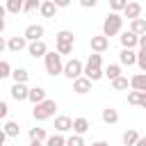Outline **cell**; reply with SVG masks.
I'll return each mask as SVG.
<instances>
[{
  "label": "cell",
  "mask_w": 146,
  "mask_h": 146,
  "mask_svg": "<svg viewBox=\"0 0 146 146\" xmlns=\"http://www.w3.org/2000/svg\"><path fill=\"white\" fill-rule=\"evenodd\" d=\"M73 32H68V30H59L57 34H55V43H59V46H73Z\"/></svg>",
  "instance_id": "9a60e30c"
},
{
  "label": "cell",
  "mask_w": 146,
  "mask_h": 146,
  "mask_svg": "<svg viewBox=\"0 0 146 146\" xmlns=\"http://www.w3.org/2000/svg\"><path fill=\"white\" fill-rule=\"evenodd\" d=\"M119 39H121L123 50H132L135 46H139V36H137L135 32H130V30H128V32H121V36H119Z\"/></svg>",
  "instance_id": "8992f818"
},
{
  "label": "cell",
  "mask_w": 146,
  "mask_h": 146,
  "mask_svg": "<svg viewBox=\"0 0 146 146\" xmlns=\"http://www.w3.org/2000/svg\"><path fill=\"white\" fill-rule=\"evenodd\" d=\"M7 48H9L11 52H21V50L27 48V41H25V36H11V39L7 41Z\"/></svg>",
  "instance_id": "4fadbf2b"
},
{
  "label": "cell",
  "mask_w": 146,
  "mask_h": 146,
  "mask_svg": "<svg viewBox=\"0 0 146 146\" xmlns=\"http://www.w3.org/2000/svg\"><path fill=\"white\" fill-rule=\"evenodd\" d=\"M121 139H123L125 146H137V141H139V132H137V130H125Z\"/></svg>",
  "instance_id": "d4e9b609"
},
{
  "label": "cell",
  "mask_w": 146,
  "mask_h": 146,
  "mask_svg": "<svg viewBox=\"0 0 146 146\" xmlns=\"http://www.w3.org/2000/svg\"><path fill=\"white\" fill-rule=\"evenodd\" d=\"M123 16L130 18V21H137V18L141 16V5H139V2H128L125 9H123Z\"/></svg>",
  "instance_id": "30bf717a"
},
{
  "label": "cell",
  "mask_w": 146,
  "mask_h": 146,
  "mask_svg": "<svg viewBox=\"0 0 146 146\" xmlns=\"http://www.w3.org/2000/svg\"><path fill=\"white\" fill-rule=\"evenodd\" d=\"M55 112H57V103H55V100H50V98H46L43 103L34 105V110H32V116H34L36 121H46V119L55 116Z\"/></svg>",
  "instance_id": "3957f363"
},
{
  "label": "cell",
  "mask_w": 146,
  "mask_h": 146,
  "mask_svg": "<svg viewBox=\"0 0 146 146\" xmlns=\"http://www.w3.org/2000/svg\"><path fill=\"white\" fill-rule=\"evenodd\" d=\"M121 25H123V16L121 14H107L105 21H103V36H114L121 32Z\"/></svg>",
  "instance_id": "6da1fadb"
},
{
  "label": "cell",
  "mask_w": 146,
  "mask_h": 146,
  "mask_svg": "<svg viewBox=\"0 0 146 146\" xmlns=\"http://www.w3.org/2000/svg\"><path fill=\"white\" fill-rule=\"evenodd\" d=\"M2 32H5V21L0 18V34H2Z\"/></svg>",
  "instance_id": "7dc6e473"
},
{
  "label": "cell",
  "mask_w": 146,
  "mask_h": 146,
  "mask_svg": "<svg viewBox=\"0 0 146 146\" xmlns=\"http://www.w3.org/2000/svg\"><path fill=\"white\" fill-rule=\"evenodd\" d=\"M5 14H7V7H5V5H0V18H2V21H5Z\"/></svg>",
  "instance_id": "ee69618b"
},
{
  "label": "cell",
  "mask_w": 146,
  "mask_h": 146,
  "mask_svg": "<svg viewBox=\"0 0 146 146\" xmlns=\"http://www.w3.org/2000/svg\"><path fill=\"white\" fill-rule=\"evenodd\" d=\"M5 48H7V41H5V39H2V36H0V52H2V50H5Z\"/></svg>",
  "instance_id": "f6af8a7d"
},
{
  "label": "cell",
  "mask_w": 146,
  "mask_h": 146,
  "mask_svg": "<svg viewBox=\"0 0 146 146\" xmlns=\"http://www.w3.org/2000/svg\"><path fill=\"white\" fill-rule=\"evenodd\" d=\"M7 11L9 14H18V11H23V2L21 0H7Z\"/></svg>",
  "instance_id": "f1b7e54d"
},
{
  "label": "cell",
  "mask_w": 146,
  "mask_h": 146,
  "mask_svg": "<svg viewBox=\"0 0 146 146\" xmlns=\"http://www.w3.org/2000/svg\"><path fill=\"white\" fill-rule=\"evenodd\" d=\"M27 100H32L34 105L43 103V100H46V89H41V87H32V89H30V96H27Z\"/></svg>",
  "instance_id": "ffe728a7"
},
{
  "label": "cell",
  "mask_w": 146,
  "mask_h": 146,
  "mask_svg": "<svg viewBox=\"0 0 146 146\" xmlns=\"http://www.w3.org/2000/svg\"><path fill=\"white\" fill-rule=\"evenodd\" d=\"M55 130H57L59 135H62V132L73 130V119H71V116H64V114H62V116H57V119H55Z\"/></svg>",
  "instance_id": "9c48e42d"
},
{
  "label": "cell",
  "mask_w": 146,
  "mask_h": 146,
  "mask_svg": "<svg viewBox=\"0 0 146 146\" xmlns=\"http://www.w3.org/2000/svg\"><path fill=\"white\" fill-rule=\"evenodd\" d=\"M112 87H114V89H116V91H123V89H128V87H130V80H128V78H123V75H121V78H116V80H114V82H112Z\"/></svg>",
  "instance_id": "f546056e"
},
{
  "label": "cell",
  "mask_w": 146,
  "mask_h": 146,
  "mask_svg": "<svg viewBox=\"0 0 146 146\" xmlns=\"http://www.w3.org/2000/svg\"><path fill=\"white\" fill-rule=\"evenodd\" d=\"M39 11H41V16H43V18H52V16H55V11H57L55 0H43V2H41V7H39Z\"/></svg>",
  "instance_id": "5bb4252c"
},
{
  "label": "cell",
  "mask_w": 146,
  "mask_h": 146,
  "mask_svg": "<svg viewBox=\"0 0 146 146\" xmlns=\"http://www.w3.org/2000/svg\"><path fill=\"white\" fill-rule=\"evenodd\" d=\"M11 66H9V62H5V59H0V80H5V78H9L11 75Z\"/></svg>",
  "instance_id": "1f68e13d"
},
{
  "label": "cell",
  "mask_w": 146,
  "mask_h": 146,
  "mask_svg": "<svg viewBox=\"0 0 146 146\" xmlns=\"http://www.w3.org/2000/svg\"><path fill=\"white\" fill-rule=\"evenodd\" d=\"M91 146H107L105 141H96V144H91Z\"/></svg>",
  "instance_id": "681fc988"
},
{
  "label": "cell",
  "mask_w": 146,
  "mask_h": 146,
  "mask_svg": "<svg viewBox=\"0 0 146 146\" xmlns=\"http://www.w3.org/2000/svg\"><path fill=\"white\" fill-rule=\"evenodd\" d=\"M66 146H84V139H82L80 135H71V137L66 139Z\"/></svg>",
  "instance_id": "836d02e7"
},
{
  "label": "cell",
  "mask_w": 146,
  "mask_h": 146,
  "mask_svg": "<svg viewBox=\"0 0 146 146\" xmlns=\"http://www.w3.org/2000/svg\"><path fill=\"white\" fill-rule=\"evenodd\" d=\"M55 48H57L59 55H68V52H73V46H59V43H55Z\"/></svg>",
  "instance_id": "74e56055"
},
{
  "label": "cell",
  "mask_w": 146,
  "mask_h": 146,
  "mask_svg": "<svg viewBox=\"0 0 146 146\" xmlns=\"http://www.w3.org/2000/svg\"><path fill=\"white\" fill-rule=\"evenodd\" d=\"M73 91L80 94V96H82V94H89V91H91V80H87L84 75L78 78V80H73Z\"/></svg>",
  "instance_id": "8fae6325"
},
{
  "label": "cell",
  "mask_w": 146,
  "mask_h": 146,
  "mask_svg": "<svg viewBox=\"0 0 146 146\" xmlns=\"http://www.w3.org/2000/svg\"><path fill=\"white\" fill-rule=\"evenodd\" d=\"M137 66L141 68V73H146V50H139L137 52Z\"/></svg>",
  "instance_id": "e575fe53"
},
{
  "label": "cell",
  "mask_w": 146,
  "mask_h": 146,
  "mask_svg": "<svg viewBox=\"0 0 146 146\" xmlns=\"http://www.w3.org/2000/svg\"><path fill=\"white\" fill-rule=\"evenodd\" d=\"M103 75H105V71H103L100 66H84V78H87V80H91V82H98Z\"/></svg>",
  "instance_id": "2e32d148"
},
{
  "label": "cell",
  "mask_w": 146,
  "mask_h": 146,
  "mask_svg": "<svg viewBox=\"0 0 146 146\" xmlns=\"http://www.w3.org/2000/svg\"><path fill=\"white\" fill-rule=\"evenodd\" d=\"M5 139H7V135H5V130L0 128V146H5Z\"/></svg>",
  "instance_id": "7bdbcfd3"
},
{
  "label": "cell",
  "mask_w": 146,
  "mask_h": 146,
  "mask_svg": "<svg viewBox=\"0 0 146 146\" xmlns=\"http://www.w3.org/2000/svg\"><path fill=\"white\" fill-rule=\"evenodd\" d=\"M130 32H135L137 36L146 34V18H137V21H130Z\"/></svg>",
  "instance_id": "603a6c76"
},
{
  "label": "cell",
  "mask_w": 146,
  "mask_h": 146,
  "mask_svg": "<svg viewBox=\"0 0 146 146\" xmlns=\"http://www.w3.org/2000/svg\"><path fill=\"white\" fill-rule=\"evenodd\" d=\"M7 112H9L7 103H2V100H0V119H5V116H7Z\"/></svg>",
  "instance_id": "ab89813d"
},
{
  "label": "cell",
  "mask_w": 146,
  "mask_h": 146,
  "mask_svg": "<svg viewBox=\"0 0 146 146\" xmlns=\"http://www.w3.org/2000/svg\"><path fill=\"white\" fill-rule=\"evenodd\" d=\"M41 7V2H36V0H27V2H23V11H34V9H39Z\"/></svg>",
  "instance_id": "8d00e7d4"
},
{
  "label": "cell",
  "mask_w": 146,
  "mask_h": 146,
  "mask_svg": "<svg viewBox=\"0 0 146 146\" xmlns=\"http://www.w3.org/2000/svg\"><path fill=\"white\" fill-rule=\"evenodd\" d=\"M30 146H46V144H41V141H32Z\"/></svg>",
  "instance_id": "c3c4849f"
},
{
  "label": "cell",
  "mask_w": 146,
  "mask_h": 146,
  "mask_svg": "<svg viewBox=\"0 0 146 146\" xmlns=\"http://www.w3.org/2000/svg\"><path fill=\"white\" fill-rule=\"evenodd\" d=\"M119 62H121L123 66H135V64H137V52H135V50H121Z\"/></svg>",
  "instance_id": "d6986e66"
},
{
  "label": "cell",
  "mask_w": 146,
  "mask_h": 146,
  "mask_svg": "<svg viewBox=\"0 0 146 146\" xmlns=\"http://www.w3.org/2000/svg\"><path fill=\"white\" fill-rule=\"evenodd\" d=\"M55 5H57V9L59 7H68V0H55Z\"/></svg>",
  "instance_id": "b9f144b4"
},
{
  "label": "cell",
  "mask_w": 146,
  "mask_h": 146,
  "mask_svg": "<svg viewBox=\"0 0 146 146\" xmlns=\"http://www.w3.org/2000/svg\"><path fill=\"white\" fill-rule=\"evenodd\" d=\"M137 146H146V137H139V141H137Z\"/></svg>",
  "instance_id": "bcb514c9"
},
{
  "label": "cell",
  "mask_w": 146,
  "mask_h": 146,
  "mask_svg": "<svg viewBox=\"0 0 146 146\" xmlns=\"http://www.w3.org/2000/svg\"><path fill=\"white\" fill-rule=\"evenodd\" d=\"M128 103L130 105H139L146 110V91H130L128 94Z\"/></svg>",
  "instance_id": "e0dca14e"
},
{
  "label": "cell",
  "mask_w": 146,
  "mask_h": 146,
  "mask_svg": "<svg viewBox=\"0 0 146 146\" xmlns=\"http://www.w3.org/2000/svg\"><path fill=\"white\" fill-rule=\"evenodd\" d=\"M46 59V71H48V75H62L64 73V62H62V55L57 52V50H48V55L43 57Z\"/></svg>",
  "instance_id": "7a4b0ae2"
},
{
  "label": "cell",
  "mask_w": 146,
  "mask_h": 146,
  "mask_svg": "<svg viewBox=\"0 0 146 146\" xmlns=\"http://www.w3.org/2000/svg\"><path fill=\"white\" fill-rule=\"evenodd\" d=\"M139 48H141V50H146V34H141V36H139Z\"/></svg>",
  "instance_id": "60d3db41"
},
{
  "label": "cell",
  "mask_w": 146,
  "mask_h": 146,
  "mask_svg": "<svg viewBox=\"0 0 146 146\" xmlns=\"http://www.w3.org/2000/svg\"><path fill=\"white\" fill-rule=\"evenodd\" d=\"M23 36H25V41H27V43L41 41V36H43V25H36V23L27 25V27H25V32H23Z\"/></svg>",
  "instance_id": "5b68a950"
},
{
  "label": "cell",
  "mask_w": 146,
  "mask_h": 146,
  "mask_svg": "<svg viewBox=\"0 0 146 146\" xmlns=\"http://www.w3.org/2000/svg\"><path fill=\"white\" fill-rule=\"evenodd\" d=\"M130 87L132 91H146V73H137L130 78Z\"/></svg>",
  "instance_id": "ac0fdd59"
},
{
  "label": "cell",
  "mask_w": 146,
  "mask_h": 146,
  "mask_svg": "<svg viewBox=\"0 0 146 146\" xmlns=\"http://www.w3.org/2000/svg\"><path fill=\"white\" fill-rule=\"evenodd\" d=\"M80 5H82L84 9H89V7L94 9V7H96V0H80Z\"/></svg>",
  "instance_id": "f35d334b"
},
{
  "label": "cell",
  "mask_w": 146,
  "mask_h": 146,
  "mask_svg": "<svg viewBox=\"0 0 146 146\" xmlns=\"http://www.w3.org/2000/svg\"><path fill=\"white\" fill-rule=\"evenodd\" d=\"M9 91H11V98L18 100V103H21V100H27V96H30V89H27L25 84H11Z\"/></svg>",
  "instance_id": "7c38bea8"
},
{
  "label": "cell",
  "mask_w": 146,
  "mask_h": 146,
  "mask_svg": "<svg viewBox=\"0 0 146 146\" xmlns=\"http://www.w3.org/2000/svg\"><path fill=\"white\" fill-rule=\"evenodd\" d=\"M46 146H66V139L62 135H52V137L46 139Z\"/></svg>",
  "instance_id": "4dcf8cb0"
},
{
  "label": "cell",
  "mask_w": 146,
  "mask_h": 146,
  "mask_svg": "<svg viewBox=\"0 0 146 146\" xmlns=\"http://www.w3.org/2000/svg\"><path fill=\"white\" fill-rule=\"evenodd\" d=\"M27 52L36 59V57H46L48 55V46H46V41L41 39V41H34V43H27Z\"/></svg>",
  "instance_id": "52a82bcc"
},
{
  "label": "cell",
  "mask_w": 146,
  "mask_h": 146,
  "mask_svg": "<svg viewBox=\"0 0 146 146\" xmlns=\"http://www.w3.org/2000/svg\"><path fill=\"white\" fill-rule=\"evenodd\" d=\"M105 78H110L112 82H114L116 78H121V66H119V64H110V66L105 68Z\"/></svg>",
  "instance_id": "484cf974"
},
{
  "label": "cell",
  "mask_w": 146,
  "mask_h": 146,
  "mask_svg": "<svg viewBox=\"0 0 146 146\" xmlns=\"http://www.w3.org/2000/svg\"><path fill=\"white\" fill-rule=\"evenodd\" d=\"M11 78H14V84H25L27 78H30V73L25 68H14L11 71Z\"/></svg>",
  "instance_id": "cb8c5ba5"
},
{
  "label": "cell",
  "mask_w": 146,
  "mask_h": 146,
  "mask_svg": "<svg viewBox=\"0 0 146 146\" xmlns=\"http://www.w3.org/2000/svg\"><path fill=\"white\" fill-rule=\"evenodd\" d=\"M125 5H128L125 0H112V2H110V9H112V14H119V11L125 9Z\"/></svg>",
  "instance_id": "d6a6232c"
},
{
  "label": "cell",
  "mask_w": 146,
  "mask_h": 146,
  "mask_svg": "<svg viewBox=\"0 0 146 146\" xmlns=\"http://www.w3.org/2000/svg\"><path fill=\"white\" fill-rule=\"evenodd\" d=\"M87 130H89V121H87L84 116H80V119H73V132H75V135H80V137H82Z\"/></svg>",
  "instance_id": "7402d4cb"
},
{
  "label": "cell",
  "mask_w": 146,
  "mask_h": 146,
  "mask_svg": "<svg viewBox=\"0 0 146 146\" xmlns=\"http://www.w3.org/2000/svg\"><path fill=\"white\" fill-rule=\"evenodd\" d=\"M30 139H32V141H46L48 135H46L43 128H30Z\"/></svg>",
  "instance_id": "4316f807"
},
{
  "label": "cell",
  "mask_w": 146,
  "mask_h": 146,
  "mask_svg": "<svg viewBox=\"0 0 146 146\" xmlns=\"http://www.w3.org/2000/svg\"><path fill=\"white\" fill-rule=\"evenodd\" d=\"M100 64H103V57L94 52V55H89V59H87V64H84V66H100Z\"/></svg>",
  "instance_id": "d590c367"
},
{
  "label": "cell",
  "mask_w": 146,
  "mask_h": 146,
  "mask_svg": "<svg viewBox=\"0 0 146 146\" xmlns=\"http://www.w3.org/2000/svg\"><path fill=\"white\" fill-rule=\"evenodd\" d=\"M2 130H5V135H7V137H18V130H21V128H18V123H16V121H7Z\"/></svg>",
  "instance_id": "83f0119b"
},
{
  "label": "cell",
  "mask_w": 146,
  "mask_h": 146,
  "mask_svg": "<svg viewBox=\"0 0 146 146\" xmlns=\"http://www.w3.org/2000/svg\"><path fill=\"white\" fill-rule=\"evenodd\" d=\"M107 48H110V39H107V36H103V34H100V36H91V50H94L96 55L105 52Z\"/></svg>",
  "instance_id": "ba28073f"
},
{
  "label": "cell",
  "mask_w": 146,
  "mask_h": 146,
  "mask_svg": "<svg viewBox=\"0 0 146 146\" xmlns=\"http://www.w3.org/2000/svg\"><path fill=\"white\" fill-rule=\"evenodd\" d=\"M100 116H103V123H107V125H114V123L119 121V112H116L114 107H105Z\"/></svg>",
  "instance_id": "44dd1931"
},
{
  "label": "cell",
  "mask_w": 146,
  "mask_h": 146,
  "mask_svg": "<svg viewBox=\"0 0 146 146\" xmlns=\"http://www.w3.org/2000/svg\"><path fill=\"white\" fill-rule=\"evenodd\" d=\"M62 75H66L68 80H78V78H82L84 75V64L80 62V59H68L66 64H64V73Z\"/></svg>",
  "instance_id": "277c9868"
}]
</instances>
